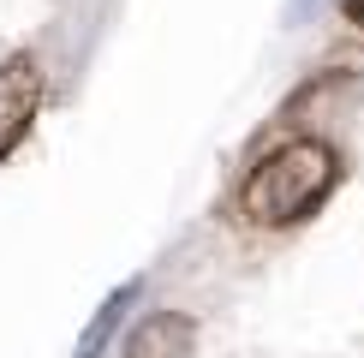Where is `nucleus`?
Returning a JSON list of instances; mask_svg holds the SVG:
<instances>
[{"mask_svg": "<svg viewBox=\"0 0 364 358\" xmlns=\"http://www.w3.org/2000/svg\"><path fill=\"white\" fill-rule=\"evenodd\" d=\"M341 179V156L323 138H293L275 156L257 161V173L245 179V215L257 227H287V221H305L316 203L335 191Z\"/></svg>", "mask_w": 364, "mask_h": 358, "instance_id": "obj_1", "label": "nucleus"}, {"mask_svg": "<svg viewBox=\"0 0 364 358\" xmlns=\"http://www.w3.org/2000/svg\"><path fill=\"white\" fill-rule=\"evenodd\" d=\"M36 102H42V72L36 60H6L0 66V156H12L18 138L30 131V119H36Z\"/></svg>", "mask_w": 364, "mask_h": 358, "instance_id": "obj_2", "label": "nucleus"}, {"mask_svg": "<svg viewBox=\"0 0 364 358\" xmlns=\"http://www.w3.org/2000/svg\"><path fill=\"white\" fill-rule=\"evenodd\" d=\"M197 322L179 310H149V317L126 335V358H191Z\"/></svg>", "mask_w": 364, "mask_h": 358, "instance_id": "obj_3", "label": "nucleus"}, {"mask_svg": "<svg viewBox=\"0 0 364 358\" xmlns=\"http://www.w3.org/2000/svg\"><path fill=\"white\" fill-rule=\"evenodd\" d=\"M132 298H138V281H126V287H114L108 298H102V310L84 322V335H78V347H72V358H102V347L114 340V328H119V317H126Z\"/></svg>", "mask_w": 364, "mask_h": 358, "instance_id": "obj_4", "label": "nucleus"}, {"mask_svg": "<svg viewBox=\"0 0 364 358\" xmlns=\"http://www.w3.org/2000/svg\"><path fill=\"white\" fill-rule=\"evenodd\" d=\"M346 12H353V24L364 30V0H346Z\"/></svg>", "mask_w": 364, "mask_h": 358, "instance_id": "obj_5", "label": "nucleus"}, {"mask_svg": "<svg viewBox=\"0 0 364 358\" xmlns=\"http://www.w3.org/2000/svg\"><path fill=\"white\" fill-rule=\"evenodd\" d=\"M293 12H299V18H305V12H316V0H293Z\"/></svg>", "mask_w": 364, "mask_h": 358, "instance_id": "obj_6", "label": "nucleus"}]
</instances>
